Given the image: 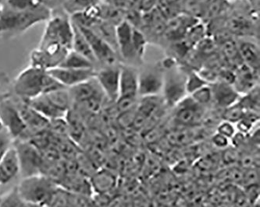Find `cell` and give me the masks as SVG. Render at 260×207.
Listing matches in <instances>:
<instances>
[{"mask_svg":"<svg viewBox=\"0 0 260 207\" xmlns=\"http://www.w3.org/2000/svg\"><path fill=\"white\" fill-rule=\"evenodd\" d=\"M247 112L248 111L244 108V107L238 101V102L235 103V105H232L229 108H225L224 113H223V119L224 121L236 124L245 116Z\"/></svg>","mask_w":260,"mask_h":207,"instance_id":"obj_32","label":"cell"},{"mask_svg":"<svg viewBox=\"0 0 260 207\" xmlns=\"http://www.w3.org/2000/svg\"><path fill=\"white\" fill-rule=\"evenodd\" d=\"M52 15V10L46 4H39L35 8L24 12H16L4 4H0L3 36L15 37L39 23L48 21Z\"/></svg>","mask_w":260,"mask_h":207,"instance_id":"obj_1","label":"cell"},{"mask_svg":"<svg viewBox=\"0 0 260 207\" xmlns=\"http://www.w3.org/2000/svg\"><path fill=\"white\" fill-rule=\"evenodd\" d=\"M13 145L17 150L20 162V173L23 178L40 175L43 159L36 145L26 140H15Z\"/></svg>","mask_w":260,"mask_h":207,"instance_id":"obj_7","label":"cell"},{"mask_svg":"<svg viewBox=\"0 0 260 207\" xmlns=\"http://www.w3.org/2000/svg\"><path fill=\"white\" fill-rule=\"evenodd\" d=\"M0 207H31L19 194L17 186L0 198Z\"/></svg>","mask_w":260,"mask_h":207,"instance_id":"obj_31","label":"cell"},{"mask_svg":"<svg viewBox=\"0 0 260 207\" xmlns=\"http://www.w3.org/2000/svg\"><path fill=\"white\" fill-rule=\"evenodd\" d=\"M77 27L79 28L81 33L88 40L93 54L96 59L97 63L103 65V67L117 64L118 54L115 49L110 46L108 43H106L105 40H103L101 37H99L95 33L93 32L91 29L78 27V26Z\"/></svg>","mask_w":260,"mask_h":207,"instance_id":"obj_11","label":"cell"},{"mask_svg":"<svg viewBox=\"0 0 260 207\" xmlns=\"http://www.w3.org/2000/svg\"><path fill=\"white\" fill-rule=\"evenodd\" d=\"M213 143L218 148H226L229 145V139L216 133L213 137Z\"/></svg>","mask_w":260,"mask_h":207,"instance_id":"obj_39","label":"cell"},{"mask_svg":"<svg viewBox=\"0 0 260 207\" xmlns=\"http://www.w3.org/2000/svg\"><path fill=\"white\" fill-rule=\"evenodd\" d=\"M17 189L20 196L26 202L35 205H45L49 203L56 191L54 182L41 174L23 178Z\"/></svg>","mask_w":260,"mask_h":207,"instance_id":"obj_3","label":"cell"},{"mask_svg":"<svg viewBox=\"0 0 260 207\" xmlns=\"http://www.w3.org/2000/svg\"><path fill=\"white\" fill-rule=\"evenodd\" d=\"M134 27L123 20L116 27V35H117V50L122 59L127 62V65L134 66V63H137V58L135 56L132 42V34Z\"/></svg>","mask_w":260,"mask_h":207,"instance_id":"obj_13","label":"cell"},{"mask_svg":"<svg viewBox=\"0 0 260 207\" xmlns=\"http://www.w3.org/2000/svg\"><path fill=\"white\" fill-rule=\"evenodd\" d=\"M3 1H4V0H0V4H1V3L3 2Z\"/></svg>","mask_w":260,"mask_h":207,"instance_id":"obj_43","label":"cell"},{"mask_svg":"<svg viewBox=\"0 0 260 207\" xmlns=\"http://www.w3.org/2000/svg\"><path fill=\"white\" fill-rule=\"evenodd\" d=\"M68 91L72 105L91 113L98 112L101 109L103 99L106 98L95 77L71 87Z\"/></svg>","mask_w":260,"mask_h":207,"instance_id":"obj_5","label":"cell"},{"mask_svg":"<svg viewBox=\"0 0 260 207\" xmlns=\"http://www.w3.org/2000/svg\"><path fill=\"white\" fill-rule=\"evenodd\" d=\"M162 64L165 69V73L161 97L166 106L174 108L188 97L186 91L188 72L178 66L176 61L172 59H164Z\"/></svg>","mask_w":260,"mask_h":207,"instance_id":"obj_2","label":"cell"},{"mask_svg":"<svg viewBox=\"0 0 260 207\" xmlns=\"http://www.w3.org/2000/svg\"><path fill=\"white\" fill-rule=\"evenodd\" d=\"M5 75L3 74V73H0V80L5 79Z\"/></svg>","mask_w":260,"mask_h":207,"instance_id":"obj_42","label":"cell"},{"mask_svg":"<svg viewBox=\"0 0 260 207\" xmlns=\"http://www.w3.org/2000/svg\"><path fill=\"white\" fill-rule=\"evenodd\" d=\"M46 71L30 66L17 75L14 81V91L19 99L27 101L43 94V81Z\"/></svg>","mask_w":260,"mask_h":207,"instance_id":"obj_6","label":"cell"},{"mask_svg":"<svg viewBox=\"0 0 260 207\" xmlns=\"http://www.w3.org/2000/svg\"><path fill=\"white\" fill-rule=\"evenodd\" d=\"M236 127H235V124L228 121H224V120L220 123L217 128V133L226 137L229 140L232 139V137L236 134Z\"/></svg>","mask_w":260,"mask_h":207,"instance_id":"obj_38","label":"cell"},{"mask_svg":"<svg viewBox=\"0 0 260 207\" xmlns=\"http://www.w3.org/2000/svg\"><path fill=\"white\" fill-rule=\"evenodd\" d=\"M103 0H65L63 8L68 15H74L100 5Z\"/></svg>","mask_w":260,"mask_h":207,"instance_id":"obj_26","label":"cell"},{"mask_svg":"<svg viewBox=\"0 0 260 207\" xmlns=\"http://www.w3.org/2000/svg\"><path fill=\"white\" fill-rule=\"evenodd\" d=\"M0 119L3 127L13 140H24L27 127L23 121L17 103L8 96L0 98Z\"/></svg>","mask_w":260,"mask_h":207,"instance_id":"obj_8","label":"cell"},{"mask_svg":"<svg viewBox=\"0 0 260 207\" xmlns=\"http://www.w3.org/2000/svg\"><path fill=\"white\" fill-rule=\"evenodd\" d=\"M17 103V108L20 115L27 127V133L28 134H39L43 133L50 126V121L45 118L40 113L38 112L25 101L20 100Z\"/></svg>","mask_w":260,"mask_h":207,"instance_id":"obj_15","label":"cell"},{"mask_svg":"<svg viewBox=\"0 0 260 207\" xmlns=\"http://www.w3.org/2000/svg\"><path fill=\"white\" fill-rule=\"evenodd\" d=\"M1 36H3V27L1 20H0V37H1Z\"/></svg>","mask_w":260,"mask_h":207,"instance_id":"obj_40","label":"cell"},{"mask_svg":"<svg viewBox=\"0 0 260 207\" xmlns=\"http://www.w3.org/2000/svg\"><path fill=\"white\" fill-rule=\"evenodd\" d=\"M175 119L181 125L196 124L203 118V108L190 96L186 97L175 107Z\"/></svg>","mask_w":260,"mask_h":207,"instance_id":"obj_17","label":"cell"},{"mask_svg":"<svg viewBox=\"0 0 260 207\" xmlns=\"http://www.w3.org/2000/svg\"><path fill=\"white\" fill-rule=\"evenodd\" d=\"M20 173V162L14 145L0 160V184L8 183Z\"/></svg>","mask_w":260,"mask_h":207,"instance_id":"obj_21","label":"cell"},{"mask_svg":"<svg viewBox=\"0 0 260 207\" xmlns=\"http://www.w3.org/2000/svg\"><path fill=\"white\" fill-rule=\"evenodd\" d=\"M132 42H133L134 51L137 58L139 63H143L145 49L147 46L148 39L142 30L134 27L132 34Z\"/></svg>","mask_w":260,"mask_h":207,"instance_id":"obj_30","label":"cell"},{"mask_svg":"<svg viewBox=\"0 0 260 207\" xmlns=\"http://www.w3.org/2000/svg\"><path fill=\"white\" fill-rule=\"evenodd\" d=\"M25 102L49 121L65 118L68 114L56 106L46 95H39Z\"/></svg>","mask_w":260,"mask_h":207,"instance_id":"obj_22","label":"cell"},{"mask_svg":"<svg viewBox=\"0 0 260 207\" xmlns=\"http://www.w3.org/2000/svg\"><path fill=\"white\" fill-rule=\"evenodd\" d=\"M13 143H14V140L5 129L0 132V160L12 146Z\"/></svg>","mask_w":260,"mask_h":207,"instance_id":"obj_37","label":"cell"},{"mask_svg":"<svg viewBox=\"0 0 260 207\" xmlns=\"http://www.w3.org/2000/svg\"><path fill=\"white\" fill-rule=\"evenodd\" d=\"M91 182L94 189L97 192L103 193V192H108L114 186L115 179L110 172L107 171H102L94 175Z\"/></svg>","mask_w":260,"mask_h":207,"instance_id":"obj_27","label":"cell"},{"mask_svg":"<svg viewBox=\"0 0 260 207\" xmlns=\"http://www.w3.org/2000/svg\"><path fill=\"white\" fill-rule=\"evenodd\" d=\"M238 53L243 64L253 70L258 72L259 69V50L253 43L242 42L238 45Z\"/></svg>","mask_w":260,"mask_h":207,"instance_id":"obj_23","label":"cell"},{"mask_svg":"<svg viewBox=\"0 0 260 207\" xmlns=\"http://www.w3.org/2000/svg\"><path fill=\"white\" fill-rule=\"evenodd\" d=\"M184 0H159L157 8L167 20L182 14Z\"/></svg>","mask_w":260,"mask_h":207,"instance_id":"obj_29","label":"cell"},{"mask_svg":"<svg viewBox=\"0 0 260 207\" xmlns=\"http://www.w3.org/2000/svg\"><path fill=\"white\" fill-rule=\"evenodd\" d=\"M226 1H228V0H226Z\"/></svg>","mask_w":260,"mask_h":207,"instance_id":"obj_45","label":"cell"},{"mask_svg":"<svg viewBox=\"0 0 260 207\" xmlns=\"http://www.w3.org/2000/svg\"><path fill=\"white\" fill-rule=\"evenodd\" d=\"M120 65L104 66L97 70L95 79L100 85L106 98L112 102H116L120 91Z\"/></svg>","mask_w":260,"mask_h":207,"instance_id":"obj_12","label":"cell"},{"mask_svg":"<svg viewBox=\"0 0 260 207\" xmlns=\"http://www.w3.org/2000/svg\"><path fill=\"white\" fill-rule=\"evenodd\" d=\"M200 21V19L187 14H179L168 20L164 36L172 42L182 40L188 30Z\"/></svg>","mask_w":260,"mask_h":207,"instance_id":"obj_16","label":"cell"},{"mask_svg":"<svg viewBox=\"0 0 260 207\" xmlns=\"http://www.w3.org/2000/svg\"><path fill=\"white\" fill-rule=\"evenodd\" d=\"M139 69L135 66L120 65L118 98H139Z\"/></svg>","mask_w":260,"mask_h":207,"instance_id":"obj_18","label":"cell"},{"mask_svg":"<svg viewBox=\"0 0 260 207\" xmlns=\"http://www.w3.org/2000/svg\"><path fill=\"white\" fill-rule=\"evenodd\" d=\"M74 29L71 18L59 14L50 17L47 21L39 47L58 45L68 50L72 49Z\"/></svg>","mask_w":260,"mask_h":207,"instance_id":"obj_4","label":"cell"},{"mask_svg":"<svg viewBox=\"0 0 260 207\" xmlns=\"http://www.w3.org/2000/svg\"><path fill=\"white\" fill-rule=\"evenodd\" d=\"M165 69L162 62L145 66L139 70V97L161 96Z\"/></svg>","mask_w":260,"mask_h":207,"instance_id":"obj_9","label":"cell"},{"mask_svg":"<svg viewBox=\"0 0 260 207\" xmlns=\"http://www.w3.org/2000/svg\"><path fill=\"white\" fill-rule=\"evenodd\" d=\"M1 4H4L10 10L16 12H24L42 4L36 2L35 0H4Z\"/></svg>","mask_w":260,"mask_h":207,"instance_id":"obj_34","label":"cell"},{"mask_svg":"<svg viewBox=\"0 0 260 207\" xmlns=\"http://www.w3.org/2000/svg\"><path fill=\"white\" fill-rule=\"evenodd\" d=\"M189 96L199 105L203 107L213 101L211 88H210V85L203 87V88L196 91V92L191 94Z\"/></svg>","mask_w":260,"mask_h":207,"instance_id":"obj_35","label":"cell"},{"mask_svg":"<svg viewBox=\"0 0 260 207\" xmlns=\"http://www.w3.org/2000/svg\"><path fill=\"white\" fill-rule=\"evenodd\" d=\"M213 101L220 108H226L235 105L240 99L241 95L237 92L233 85L217 80L212 84Z\"/></svg>","mask_w":260,"mask_h":207,"instance_id":"obj_19","label":"cell"},{"mask_svg":"<svg viewBox=\"0 0 260 207\" xmlns=\"http://www.w3.org/2000/svg\"><path fill=\"white\" fill-rule=\"evenodd\" d=\"M68 52L69 50L58 45L39 46L30 54V66L45 71L54 69L59 66Z\"/></svg>","mask_w":260,"mask_h":207,"instance_id":"obj_10","label":"cell"},{"mask_svg":"<svg viewBox=\"0 0 260 207\" xmlns=\"http://www.w3.org/2000/svg\"><path fill=\"white\" fill-rule=\"evenodd\" d=\"M4 1H3V2H4ZM3 2H2V3H3Z\"/></svg>","mask_w":260,"mask_h":207,"instance_id":"obj_44","label":"cell"},{"mask_svg":"<svg viewBox=\"0 0 260 207\" xmlns=\"http://www.w3.org/2000/svg\"><path fill=\"white\" fill-rule=\"evenodd\" d=\"M209 85L200 73L191 71L187 73V80H186V91L188 96L196 92L198 90Z\"/></svg>","mask_w":260,"mask_h":207,"instance_id":"obj_33","label":"cell"},{"mask_svg":"<svg viewBox=\"0 0 260 207\" xmlns=\"http://www.w3.org/2000/svg\"><path fill=\"white\" fill-rule=\"evenodd\" d=\"M71 23H72V21H71ZM72 25L73 29H74V37H73L72 49L71 50L75 51L76 53L85 56L96 66L98 63H97L95 56L93 54L91 47L88 44V40L85 38L84 34L81 33L79 28L74 23H72Z\"/></svg>","mask_w":260,"mask_h":207,"instance_id":"obj_24","label":"cell"},{"mask_svg":"<svg viewBox=\"0 0 260 207\" xmlns=\"http://www.w3.org/2000/svg\"><path fill=\"white\" fill-rule=\"evenodd\" d=\"M258 73V72L253 70L243 63L238 66L236 73H235L233 87L241 97L258 86L257 85Z\"/></svg>","mask_w":260,"mask_h":207,"instance_id":"obj_20","label":"cell"},{"mask_svg":"<svg viewBox=\"0 0 260 207\" xmlns=\"http://www.w3.org/2000/svg\"><path fill=\"white\" fill-rule=\"evenodd\" d=\"M59 66L70 69H95V65L91 61L74 50L68 52Z\"/></svg>","mask_w":260,"mask_h":207,"instance_id":"obj_25","label":"cell"},{"mask_svg":"<svg viewBox=\"0 0 260 207\" xmlns=\"http://www.w3.org/2000/svg\"><path fill=\"white\" fill-rule=\"evenodd\" d=\"M210 0H184L182 14L200 19L203 17Z\"/></svg>","mask_w":260,"mask_h":207,"instance_id":"obj_28","label":"cell"},{"mask_svg":"<svg viewBox=\"0 0 260 207\" xmlns=\"http://www.w3.org/2000/svg\"><path fill=\"white\" fill-rule=\"evenodd\" d=\"M223 53L228 60L232 59V61H235L237 58H240L238 53V45L234 43L233 40H228L225 42L223 46Z\"/></svg>","mask_w":260,"mask_h":207,"instance_id":"obj_36","label":"cell"},{"mask_svg":"<svg viewBox=\"0 0 260 207\" xmlns=\"http://www.w3.org/2000/svg\"><path fill=\"white\" fill-rule=\"evenodd\" d=\"M4 127H3L2 121H1V119H0V132L2 131V130H4Z\"/></svg>","mask_w":260,"mask_h":207,"instance_id":"obj_41","label":"cell"},{"mask_svg":"<svg viewBox=\"0 0 260 207\" xmlns=\"http://www.w3.org/2000/svg\"><path fill=\"white\" fill-rule=\"evenodd\" d=\"M47 72L56 80L59 81L61 85H63L67 88H69L95 78L97 70L94 69H70L58 66L54 69L48 70Z\"/></svg>","mask_w":260,"mask_h":207,"instance_id":"obj_14","label":"cell"}]
</instances>
